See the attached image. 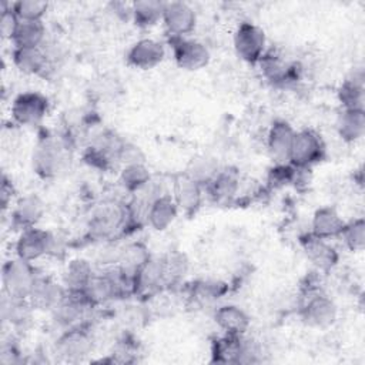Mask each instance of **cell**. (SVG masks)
Segmentation results:
<instances>
[{
	"mask_svg": "<svg viewBox=\"0 0 365 365\" xmlns=\"http://www.w3.org/2000/svg\"><path fill=\"white\" fill-rule=\"evenodd\" d=\"M128 204L104 201L97 205L88 220V234L94 240H113L133 225Z\"/></svg>",
	"mask_w": 365,
	"mask_h": 365,
	"instance_id": "cell-1",
	"label": "cell"
},
{
	"mask_svg": "<svg viewBox=\"0 0 365 365\" xmlns=\"http://www.w3.org/2000/svg\"><path fill=\"white\" fill-rule=\"evenodd\" d=\"M68 164V144L56 135L43 137L33 151V170L43 178L58 175Z\"/></svg>",
	"mask_w": 365,
	"mask_h": 365,
	"instance_id": "cell-2",
	"label": "cell"
},
{
	"mask_svg": "<svg viewBox=\"0 0 365 365\" xmlns=\"http://www.w3.org/2000/svg\"><path fill=\"white\" fill-rule=\"evenodd\" d=\"M299 317L308 327L325 329L335 324L338 308L327 294L318 289H308L299 304Z\"/></svg>",
	"mask_w": 365,
	"mask_h": 365,
	"instance_id": "cell-3",
	"label": "cell"
},
{
	"mask_svg": "<svg viewBox=\"0 0 365 365\" xmlns=\"http://www.w3.org/2000/svg\"><path fill=\"white\" fill-rule=\"evenodd\" d=\"M37 277L31 262L19 257L10 258L1 268L3 294L16 298H29Z\"/></svg>",
	"mask_w": 365,
	"mask_h": 365,
	"instance_id": "cell-4",
	"label": "cell"
},
{
	"mask_svg": "<svg viewBox=\"0 0 365 365\" xmlns=\"http://www.w3.org/2000/svg\"><path fill=\"white\" fill-rule=\"evenodd\" d=\"M58 244L60 240L46 230L37 227L26 228L21 230L16 241V257L33 262L46 255L56 254V248H58Z\"/></svg>",
	"mask_w": 365,
	"mask_h": 365,
	"instance_id": "cell-5",
	"label": "cell"
},
{
	"mask_svg": "<svg viewBox=\"0 0 365 365\" xmlns=\"http://www.w3.org/2000/svg\"><path fill=\"white\" fill-rule=\"evenodd\" d=\"M96 307L81 292H67L66 298L50 312L53 321L64 331L86 327Z\"/></svg>",
	"mask_w": 365,
	"mask_h": 365,
	"instance_id": "cell-6",
	"label": "cell"
},
{
	"mask_svg": "<svg viewBox=\"0 0 365 365\" xmlns=\"http://www.w3.org/2000/svg\"><path fill=\"white\" fill-rule=\"evenodd\" d=\"M234 48L241 60L257 64L267 51L264 30L251 21L240 23L234 33Z\"/></svg>",
	"mask_w": 365,
	"mask_h": 365,
	"instance_id": "cell-7",
	"label": "cell"
},
{
	"mask_svg": "<svg viewBox=\"0 0 365 365\" xmlns=\"http://www.w3.org/2000/svg\"><path fill=\"white\" fill-rule=\"evenodd\" d=\"M324 155L325 144L317 131L304 128L295 133L289 153V164L301 168H309L319 163Z\"/></svg>",
	"mask_w": 365,
	"mask_h": 365,
	"instance_id": "cell-8",
	"label": "cell"
},
{
	"mask_svg": "<svg viewBox=\"0 0 365 365\" xmlns=\"http://www.w3.org/2000/svg\"><path fill=\"white\" fill-rule=\"evenodd\" d=\"M94 348V339L86 327L64 329L56 339L54 354L67 362H78L88 356Z\"/></svg>",
	"mask_w": 365,
	"mask_h": 365,
	"instance_id": "cell-9",
	"label": "cell"
},
{
	"mask_svg": "<svg viewBox=\"0 0 365 365\" xmlns=\"http://www.w3.org/2000/svg\"><path fill=\"white\" fill-rule=\"evenodd\" d=\"M48 113V100L38 91L20 93L11 103V117L20 125H37Z\"/></svg>",
	"mask_w": 365,
	"mask_h": 365,
	"instance_id": "cell-10",
	"label": "cell"
},
{
	"mask_svg": "<svg viewBox=\"0 0 365 365\" xmlns=\"http://www.w3.org/2000/svg\"><path fill=\"white\" fill-rule=\"evenodd\" d=\"M174 60L180 68L195 71L205 67L210 61V50L207 46L190 37H170L168 40Z\"/></svg>",
	"mask_w": 365,
	"mask_h": 365,
	"instance_id": "cell-11",
	"label": "cell"
},
{
	"mask_svg": "<svg viewBox=\"0 0 365 365\" xmlns=\"http://www.w3.org/2000/svg\"><path fill=\"white\" fill-rule=\"evenodd\" d=\"M161 21L170 37H188L195 29L197 14L185 1H167Z\"/></svg>",
	"mask_w": 365,
	"mask_h": 365,
	"instance_id": "cell-12",
	"label": "cell"
},
{
	"mask_svg": "<svg viewBox=\"0 0 365 365\" xmlns=\"http://www.w3.org/2000/svg\"><path fill=\"white\" fill-rule=\"evenodd\" d=\"M204 187L190 178L185 173H180L173 178L171 197L180 212L187 215L194 214L202 202Z\"/></svg>",
	"mask_w": 365,
	"mask_h": 365,
	"instance_id": "cell-13",
	"label": "cell"
},
{
	"mask_svg": "<svg viewBox=\"0 0 365 365\" xmlns=\"http://www.w3.org/2000/svg\"><path fill=\"white\" fill-rule=\"evenodd\" d=\"M67 292L68 291L63 282H57L50 277L38 275L27 299L34 309L51 312L66 298Z\"/></svg>",
	"mask_w": 365,
	"mask_h": 365,
	"instance_id": "cell-14",
	"label": "cell"
},
{
	"mask_svg": "<svg viewBox=\"0 0 365 365\" xmlns=\"http://www.w3.org/2000/svg\"><path fill=\"white\" fill-rule=\"evenodd\" d=\"M294 127L285 120H275L267 134V150L275 164H288L292 141L295 137Z\"/></svg>",
	"mask_w": 365,
	"mask_h": 365,
	"instance_id": "cell-15",
	"label": "cell"
},
{
	"mask_svg": "<svg viewBox=\"0 0 365 365\" xmlns=\"http://www.w3.org/2000/svg\"><path fill=\"white\" fill-rule=\"evenodd\" d=\"M165 57V47L161 41L150 37L137 40L127 51L130 66L140 70H151L157 67Z\"/></svg>",
	"mask_w": 365,
	"mask_h": 365,
	"instance_id": "cell-16",
	"label": "cell"
},
{
	"mask_svg": "<svg viewBox=\"0 0 365 365\" xmlns=\"http://www.w3.org/2000/svg\"><path fill=\"white\" fill-rule=\"evenodd\" d=\"M301 245L307 258L318 271L332 269L339 259L336 250L328 242V240L318 238L311 232L301 238Z\"/></svg>",
	"mask_w": 365,
	"mask_h": 365,
	"instance_id": "cell-17",
	"label": "cell"
},
{
	"mask_svg": "<svg viewBox=\"0 0 365 365\" xmlns=\"http://www.w3.org/2000/svg\"><path fill=\"white\" fill-rule=\"evenodd\" d=\"M164 287V257H150L135 274V295H151Z\"/></svg>",
	"mask_w": 365,
	"mask_h": 365,
	"instance_id": "cell-18",
	"label": "cell"
},
{
	"mask_svg": "<svg viewBox=\"0 0 365 365\" xmlns=\"http://www.w3.org/2000/svg\"><path fill=\"white\" fill-rule=\"evenodd\" d=\"M207 195L217 204L231 202L240 191V174L234 168H221L204 187Z\"/></svg>",
	"mask_w": 365,
	"mask_h": 365,
	"instance_id": "cell-19",
	"label": "cell"
},
{
	"mask_svg": "<svg viewBox=\"0 0 365 365\" xmlns=\"http://www.w3.org/2000/svg\"><path fill=\"white\" fill-rule=\"evenodd\" d=\"M214 321L217 327L228 335L242 336L251 325L250 315L238 305L224 304L214 311Z\"/></svg>",
	"mask_w": 365,
	"mask_h": 365,
	"instance_id": "cell-20",
	"label": "cell"
},
{
	"mask_svg": "<svg viewBox=\"0 0 365 365\" xmlns=\"http://www.w3.org/2000/svg\"><path fill=\"white\" fill-rule=\"evenodd\" d=\"M44 214V202L34 194L20 197L11 208V222L20 230L37 227Z\"/></svg>",
	"mask_w": 365,
	"mask_h": 365,
	"instance_id": "cell-21",
	"label": "cell"
},
{
	"mask_svg": "<svg viewBox=\"0 0 365 365\" xmlns=\"http://www.w3.org/2000/svg\"><path fill=\"white\" fill-rule=\"evenodd\" d=\"M344 225L345 221L341 214L334 207L325 205L315 210L311 220V234L329 241L331 238H339Z\"/></svg>",
	"mask_w": 365,
	"mask_h": 365,
	"instance_id": "cell-22",
	"label": "cell"
},
{
	"mask_svg": "<svg viewBox=\"0 0 365 365\" xmlns=\"http://www.w3.org/2000/svg\"><path fill=\"white\" fill-rule=\"evenodd\" d=\"M258 64L261 66L264 77L272 84H285L297 80V64L277 53L265 51Z\"/></svg>",
	"mask_w": 365,
	"mask_h": 365,
	"instance_id": "cell-23",
	"label": "cell"
},
{
	"mask_svg": "<svg viewBox=\"0 0 365 365\" xmlns=\"http://www.w3.org/2000/svg\"><path fill=\"white\" fill-rule=\"evenodd\" d=\"M178 212L171 194H164L147 207L145 222L155 231H164L175 221Z\"/></svg>",
	"mask_w": 365,
	"mask_h": 365,
	"instance_id": "cell-24",
	"label": "cell"
},
{
	"mask_svg": "<svg viewBox=\"0 0 365 365\" xmlns=\"http://www.w3.org/2000/svg\"><path fill=\"white\" fill-rule=\"evenodd\" d=\"M336 133L346 143H355L365 134V110L342 108L336 118Z\"/></svg>",
	"mask_w": 365,
	"mask_h": 365,
	"instance_id": "cell-25",
	"label": "cell"
},
{
	"mask_svg": "<svg viewBox=\"0 0 365 365\" xmlns=\"http://www.w3.org/2000/svg\"><path fill=\"white\" fill-rule=\"evenodd\" d=\"M33 305L27 298H16L3 294L1 298V318L3 322L13 328L26 327L33 315Z\"/></svg>",
	"mask_w": 365,
	"mask_h": 365,
	"instance_id": "cell-26",
	"label": "cell"
},
{
	"mask_svg": "<svg viewBox=\"0 0 365 365\" xmlns=\"http://www.w3.org/2000/svg\"><path fill=\"white\" fill-rule=\"evenodd\" d=\"M81 294L94 305H103L114 298H118L115 284L108 271L104 274H94L91 279L87 282Z\"/></svg>",
	"mask_w": 365,
	"mask_h": 365,
	"instance_id": "cell-27",
	"label": "cell"
},
{
	"mask_svg": "<svg viewBox=\"0 0 365 365\" xmlns=\"http://www.w3.org/2000/svg\"><path fill=\"white\" fill-rule=\"evenodd\" d=\"M13 48H36L46 43V26L40 21L19 20L16 31L10 40Z\"/></svg>",
	"mask_w": 365,
	"mask_h": 365,
	"instance_id": "cell-28",
	"label": "cell"
},
{
	"mask_svg": "<svg viewBox=\"0 0 365 365\" xmlns=\"http://www.w3.org/2000/svg\"><path fill=\"white\" fill-rule=\"evenodd\" d=\"M11 60L20 73L29 74V76L43 73L46 70V66L48 61L43 47L13 48Z\"/></svg>",
	"mask_w": 365,
	"mask_h": 365,
	"instance_id": "cell-29",
	"label": "cell"
},
{
	"mask_svg": "<svg viewBox=\"0 0 365 365\" xmlns=\"http://www.w3.org/2000/svg\"><path fill=\"white\" fill-rule=\"evenodd\" d=\"M242 336L224 334L211 345V356L214 362L220 364H240L242 354Z\"/></svg>",
	"mask_w": 365,
	"mask_h": 365,
	"instance_id": "cell-30",
	"label": "cell"
},
{
	"mask_svg": "<svg viewBox=\"0 0 365 365\" xmlns=\"http://www.w3.org/2000/svg\"><path fill=\"white\" fill-rule=\"evenodd\" d=\"M94 274L88 261L80 258L73 259L63 272V285L68 292H81Z\"/></svg>",
	"mask_w": 365,
	"mask_h": 365,
	"instance_id": "cell-31",
	"label": "cell"
},
{
	"mask_svg": "<svg viewBox=\"0 0 365 365\" xmlns=\"http://www.w3.org/2000/svg\"><path fill=\"white\" fill-rule=\"evenodd\" d=\"M165 1L158 0H140L130 6V14L138 27L147 29L155 26L163 20Z\"/></svg>",
	"mask_w": 365,
	"mask_h": 365,
	"instance_id": "cell-32",
	"label": "cell"
},
{
	"mask_svg": "<svg viewBox=\"0 0 365 365\" xmlns=\"http://www.w3.org/2000/svg\"><path fill=\"white\" fill-rule=\"evenodd\" d=\"M338 100L342 108H364L365 87L362 73L346 78L338 88Z\"/></svg>",
	"mask_w": 365,
	"mask_h": 365,
	"instance_id": "cell-33",
	"label": "cell"
},
{
	"mask_svg": "<svg viewBox=\"0 0 365 365\" xmlns=\"http://www.w3.org/2000/svg\"><path fill=\"white\" fill-rule=\"evenodd\" d=\"M220 170H221V167H220L217 158H214L208 154H200L190 160L184 173L190 178H192L195 182L205 187L215 177V174Z\"/></svg>",
	"mask_w": 365,
	"mask_h": 365,
	"instance_id": "cell-34",
	"label": "cell"
},
{
	"mask_svg": "<svg viewBox=\"0 0 365 365\" xmlns=\"http://www.w3.org/2000/svg\"><path fill=\"white\" fill-rule=\"evenodd\" d=\"M151 177L153 175L145 163H131L123 165L118 181L125 191L135 194L151 180Z\"/></svg>",
	"mask_w": 365,
	"mask_h": 365,
	"instance_id": "cell-35",
	"label": "cell"
},
{
	"mask_svg": "<svg viewBox=\"0 0 365 365\" xmlns=\"http://www.w3.org/2000/svg\"><path fill=\"white\" fill-rule=\"evenodd\" d=\"M227 291L224 282L217 279H200L191 288V298L200 305H208L220 299Z\"/></svg>",
	"mask_w": 365,
	"mask_h": 365,
	"instance_id": "cell-36",
	"label": "cell"
},
{
	"mask_svg": "<svg viewBox=\"0 0 365 365\" xmlns=\"http://www.w3.org/2000/svg\"><path fill=\"white\" fill-rule=\"evenodd\" d=\"M165 287L180 284L188 272V259L181 252H173L164 257Z\"/></svg>",
	"mask_w": 365,
	"mask_h": 365,
	"instance_id": "cell-37",
	"label": "cell"
},
{
	"mask_svg": "<svg viewBox=\"0 0 365 365\" xmlns=\"http://www.w3.org/2000/svg\"><path fill=\"white\" fill-rule=\"evenodd\" d=\"M339 238L351 251H362L365 247V221L362 217L345 222Z\"/></svg>",
	"mask_w": 365,
	"mask_h": 365,
	"instance_id": "cell-38",
	"label": "cell"
},
{
	"mask_svg": "<svg viewBox=\"0 0 365 365\" xmlns=\"http://www.w3.org/2000/svg\"><path fill=\"white\" fill-rule=\"evenodd\" d=\"M48 3L43 0H17L11 3V10L19 20L40 21L47 13Z\"/></svg>",
	"mask_w": 365,
	"mask_h": 365,
	"instance_id": "cell-39",
	"label": "cell"
},
{
	"mask_svg": "<svg viewBox=\"0 0 365 365\" xmlns=\"http://www.w3.org/2000/svg\"><path fill=\"white\" fill-rule=\"evenodd\" d=\"M14 185L11 182V180L3 174L1 177V187H0V204H1V208L3 211H6L9 208V205L11 204L13 201V197H14Z\"/></svg>",
	"mask_w": 365,
	"mask_h": 365,
	"instance_id": "cell-40",
	"label": "cell"
}]
</instances>
